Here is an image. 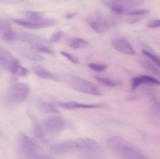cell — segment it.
I'll return each mask as SVG.
<instances>
[{
    "instance_id": "14",
    "label": "cell",
    "mask_w": 160,
    "mask_h": 159,
    "mask_svg": "<svg viewBox=\"0 0 160 159\" xmlns=\"http://www.w3.org/2000/svg\"><path fill=\"white\" fill-rule=\"evenodd\" d=\"M15 40L21 41L26 42V43H29L32 45H35V44H45L47 43L45 39L42 38V37H39V36L35 35V34H30L28 32H20L18 34H16V38Z\"/></svg>"
},
{
    "instance_id": "20",
    "label": "cell",
    "mask_w": 160,
    "mask_h": 159,
    "mask_svg": "<svg viewBox=\"0 0 160 159\" xmlns=\"http://www.w3.org/2000/svg\"><path fill=\"white\" fill-rule=\"evenodd\" d=\"M111 1L117 2L120 3V4L127 6L128 8H130V9L141 6L145 2V0H111Z\"/></svg>"
},
{
    "instance_id": "5",
    "label": "cell",
    "mask_w": 160,
    "mask_h": 159,
    "mask_svg": "<svg viewBox=\"0 0 160 159\" xmlns=\"http://www.w3.org/2000/svg\"><path fill=\"white\" fill-rule=\"evenodd\" d=\"M0 65L4 70L17 76L24 77L29 73L27 68L22 66L19 61L8 50L0 47Z\"/></svg>"
},
{
    "instance_id": "21",
    "label": "cell",
    "mask_w": 160,
    "mask_h": 159,
    "mask_svg": "<svg viewBox=\"0 0 160 159\" xmlns=\"http://www.w3.org/2000/svg\"><path fill=\"white\" fill-rule=\"evenodd\" d=\"M31 48L38 52L45 53V54H48L51 55H54V51L49 47L46 46L45 44H35V45H31Z\"/></svg>"
},
{
    "instance_id": "9",
    "label": "cell",
    "mask_w": 160,
    "mask_h": 159,
    "mask_svg": "<svg viewBox=\"0 0 160 159\" xmlns=\"http://www.w3.org/2000/svg\"><path fill=\"white\" fill-rule=\"evenodd\" d=\"M87 22L89 26L98 34L105 33L110 26V22L100 14L88 17Z\"/></svg>"
},
{
    "instance_id": "25",
    "label": "cell",
    "mask_w": 160,
    "mask_h": 159,
    "mask_svg": "<svg viewBox=\"0 0 160 159\" xmlns=\"http://www.w3.org/2000/svg\"><path fill=\"white\" fill-rule=\"evenodd\" d=\"M88 66L91 69V70H94L95 72H98V73H102V72H105L107 69V65H104V64L101 63H95V62H91L88 65Z\"/></svg>"
},
{
    "instance_id": "2",
    "label": "cell",
    "mask_w": 160,
    "mask_h": 159,
    "mask_svg": "<svg viewBox=\"0 0 160 159\" xmlns=\"http://www.w3.org/2000/svg\"><path fill=\"white\" fill-rule=\"evenodd\" d=\"M107 145L109 149L120 159H149L137 147L119 136L109 137Z\"/></svg>"
},
{
    "instance_id": "10",
    "label": "cell",
    "mask_w": 160,
    "mask_h": 159,
    "mask_svg": "<svg viewBox=\"0 0 160 159\" xmlns=\"http://www.w3.org/2000/svg\"><path fill=\"white\" fill-rule=\"evenodd\" d=\"M142 85L159 86L160 81L157 78L147 75H140L131 79V89L135 90Z\"/></svg>"
},
{
    "instance_id": "18",
    "label": "cell",
    "mask_w": 160,
    "mask_h": 159,
    "mask_svg": "<svg viewBox=\"0 0 160 159\" xmlns=\"http://www.w3.org/2000/svg\"><path fill=\"white\" fill-rule=\"evenodd\" d=\"M140 62L144 68L148 70V71H150L151 73H154L156 76H157L158 77L160 78V69L152 62V61L150 60L149 59H142V60L140 61Z\"/></svg>"
},
{
    "instance_id": "13",
    "label": "cell",
    "mask_w": 160,
    "mask_h": 159,
    "mask_svg": "<svg viewBox=\"0 0 160 159\" xmlns=\"http://www.w3.org/2000/svg\"><path fill=\"white\" fill-rule=\"evenodd\" d=\"M32 120V127H33V133L34 137L41 141L42 143H46L48 140V134L44 128L43 125L39 123L36 118H31Z\"/></svg>"
},
{
    "instance_id": "3",
    "label": "cell",
    "mask_w": 160,
    "mask_h": 159,
    "mask_svg": "<svg viewBox=\"0 0 160 159\" xmlns=\"http://www.w3.org/2000/svg\"><path fill=\"white\" fill-rule=\"evenodd\" d=\"M17 140L22 154L28 159H56L53 156L47 154L38 142L25 133L20 132Z\"/></svg>"
},
{
    "instance_id": "28",
    "label": "cell",
    "mask_w": 160,
    "mask_h": 159,
    "mask_svg": "<svg viewBox=\"0 0 160 159\" xmlns=\"http://www.w3.org/2000/svg\"><path fill=\"white\" fill-rule=\"evenodd\" d=\"M60 54L62 55L63 57H65L66 59H68L70 62H71L73 64H78V62H79V61H78V59L76 57L75 55H73L70 54V53L69 52H67V51H60Z\"/></svg>"
},
{
    "instance_id": "26",
    "label": "cell",
    "mask_w": 160,
    "mask_h": 159,
    "mask_svg": "<svg viewBox=\"0 0 160 159\" xmlns=\"http://www.w3.org/2000/svg\"><path fill=\"white\" fill-rule=\"evenodd\" d=\"M95 80L98 81V83H100L102 85L106 86V87H116L117 84H116L115 82H113L111 80L108 79V78L106 77H101V76H95Z\"/></svg>"
},
{
    "instance_id": "29",
    "label": "cell",
    "mask_w": 160,
    "mask_h": 159,
    "mask_svg": "<svg viewBox=\"0 0 160 159\" xmlns=\"http://www.w3.org/2000/svg\"><path fill=\"white\" fill-rule=\"evenodd\" d=\"M151 112L154 116L160 118V102H156L152 104Z\"/></svg>"
},
{
    "instance_id": "27",
    "label": "cell",
    "mask_w": 160,
    "mask_h": 159,
    "mask_svg": "<svg viewBox=\"0 0 160 159\" xmlns=\"http://www.w3.org/2000/svg\"><path fill=\"white\" fill-rule=\"evenodd\" d=\"M62 36H63V31H59L55 32L54 34H52L51 35V37H49V43H56V42L59 41L62 39Z\"/></svg>"
},
{
    "instance_id": "22",
    "label": "cell",
    "mask_w": 160,
    "mask_h": 159,
    "mask_svg": "<svg viewBox=\"0 0 160 159\" xmlns=\"http://www.w3.org/2000/svg\"><path fill=\"white\" fill-rule=\"evenodd\" d=\"M23 55L26 56L27 58H28V59H32V60H34V61L45 60V59H44L43 56H42V55H40L38 54V53L36 52L35 50L33 49L32 48H31V49H28V50H27V51H23Z\"/></svg>"
},
{
    "instance_id": "12",
    "label": "cell",
    "mask_w": 160,
    "mask_h": 159,
    "mask_svg": "<svg viewBox=\"0 0 160 159\" xmlns=\"http://www.w3.org/2000/svg\"><path fill=\"white\" fill-rule=\"evenodd\" d=\"M59 105L64 109L73 110V109H91L98 108L102 107V104H85V103H80L77 101H60Z\"/></svg>"
},
{
    "instance_id": "19",
    "label": "cell",
    "mask_w": 160,
    "mask_h": 159,
    "mask_svg": "<svg viewBox=\"0 0 160 159\" xmlns=\"http://www.w3.org/2000/svg\"><path fill=\"white\" fill-rule=\"evenodd\" d=\"M68 45L73 49L78 50L87 48L89 45V44L84 39L79 38V37H75V38H71L69 41Z\"/></svg>"
},
{
    "instance_id": "31",
    "label": "cell",
    "mask_w": 160,
    "mask_h": 159,
    "mask_svg": "<svg viewBox=\"0 0 160 159\" xmlns=\"http://www.w3.org/2000/svg\"><path fill=\"white\" fill-rule=\"evenodd\" d=\"M9 27H10V25H9L7 22L0 20V34H1L5 30H6Z\"/></svg>"
},
{
    "instance_id": "11",
    "label": "cell",
    "mask_w": 160,
    "mask_h": 159,
    "mask_svg": "<svg viewBox=\"0 0 160 159\" xmlns=\"http://www.w3.org/2000/svg\"><path fill=\"white\" fill-rule=\"evenodd\" d=\"M112 45L113 48L120 52L129 55H135V51H134V48L126 39L122 38V37L116 38L112 40Z\"/></svg>"
},
{
    "instance_id": "7",
    "label": "cell",
    "mask_w": 160,
    "mask_h": 159,
    "mask_svg": "<svg viewBox=\"0 0 160 159\" xmlns=\"http://www.w3.org/2000/svg\"><path fill=\"white\" fill-rule=\"evenodd\" d=\"M70 85L73 90L81 93L95 96H99L102 94L100 90L96 86L94 85L90 81L78 76H73L70 78Z\"/></svg>"
},
{
    "instance_id": "16",
    "label": "cell",
    "mask_w": 160,
    "mask_h": 159,
    "mask_svg": "<svg viewBox=\"0 0 160 159\" xmlns=\"http://www.w3.org/2000/svg\"><path fill=\"white\" fill-rule=\"evenodd\" d=\"M32 70L34 74L37 75L40 78H42V79L49 80H57L56 76L52 72L48 71V70L41 66V65H34L32 67Z\"/></svg>"
},
{
    "instance_id": "6",
    "label": "cell",
    "mask_w": 160,
    "mask_h": 159,
    "mask_svg": "<svg viewBox=\"0 0 160 159\" xmlns=\"http://www.w3.org/2000/svg\"><path fill=\"white\" fill-rule=\"evenodd\" d=\"M30 93V87L27 84L17 83L12 84L6 93V101L12 104L23 102Z\"/></svg>"
},
{
    "instance_id": "24",
    "label": "cell",
    "mask_w": 160,
    "mask_h": 159,
    "mask_svg": "<svg viewBox=\"0 0 160 159\" xmlns=\"http://www.w3.org/2000/svg\"><path fill=\"white\" fill-rule=\"evenodd\" d=\"M149 12L150 10L148 9H130L126 15L130 17H142L149 13Z\"/></svg>"
},
{
    "instance_id": "1",
    "label": "cell",
    "mask_w": 160,
    "mask_h": 159,
    "mask_svg": "<svg viewBox=\"0 0 160 159\" xmlns=\"http://www.w3.org/2000/svg\"><path fill=\"white\" fill-rule=\"evenodd\" d=\"M51 153L57 155L80 153L84 155L98 156L103 153V150L96 141L89 138H78L55 143L50 147Z\"/></svg>"
},
{
    "instance_id": "8",
    "label": "cell",
    "mask_w": 160,
    "mask_h": 159,
    "mask_svg": "<svg viewBox=\"0 0 160 159\" xmlns=\"http://www.w3.org/2000/svg\"><path fill=\"white\" fill-rule=\"evenodd\" d=\"M42 125H43L47 134L56 135L64 130L67 126V123L64 118L61 116L54 115V116L48 117L46 119L44 120Z\"/></svg>"
},
{
    "instance_id": "4",
    "label": "cell",
    "mask_w": 160,
    "mask_h": 159,
    "mask_svg": "<svg viewBox=\"0 0 160 159\" xmlns=\"http://www.w3.org/2000/svg\"><path fill=\"white\" fill-rule=\"evenodd\" d=\"M27 13L29 15L27 18H12L11 20L16 24L28 29H41V28L50 27L56 24V20L41 17L40 12H28Z\"/></svg>"
},
{
    "instance_id": "17",
    "label": "cell",
    "mask_w": 160,
    "mask_h": 159,
    "mask_svg": "<svg viewBox=\"0 0 160 159\" xmlns=\"http://www.w3.org/2000/svg\"><path fill=\"white\" fill-rule=\"evenodd\" d=\"M38 106L39 109L42 112H45L48 114H57L59 113V110L57 108L52 104V103L47 102L44 101H38Z\"/></svg>"
},
{
    "instance_id": "23",
    "label": "cell",
    "mask_w": 160,
    "mask_h": 159,
    "mask_svg": "<svg viewBox=\"0 0 160 159\" xmlns=\"http://www.w3.org/2000/svg\"><path fill=\"white\" fill-rule=\"evenodd\" d=\"M143 54L146 56L148 59H149L150 60L152 61L160 69V56L158 55L156 53H153L152 51H146V50H143L142 51Z\"/></svg>"
},
{
    "instance_id": "30",
    "label": "cell",
    "mask_w": 160,
    "mask_h": 159,
    "mask_svg": "<svg viewBox=\"0 0 160 159\" xmlns=\"http://www.w3.org/2000/svg\"><path fill=\"white\" fill-rule=\"evenodd\" d=\"M147 26L150 29H156L160 27V20H153L148 23Z\"/></svg>"
},
{
    "instance_id": "15",
    "label": "cell",
    "mask_w": 160,
    "mask_h": 159,
    "mask_svg": "<svg viewBox=\"0 0 160 159\" xmlns=\"http://www.w3.org/2000/svg\"><path fill=\"white\" fill-rule=\"evenodd\" d=\"M105 3L106 4V6L111 9L112 12H114L115 14L117 15H126L127 12L130 10V8H128L127 6H123V5L120 4V3L117 2L111 1H105Z\"/></svg>"
}]
</instances>
